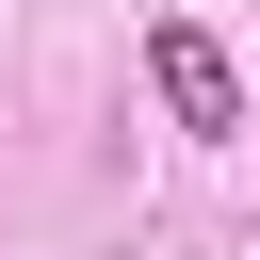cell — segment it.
I'll return each mask as SVG.
<instances>
[{"label":"cell","mask_w":260,"mask_h":260,"mask_svg":"<svg viewBox=\"0 0 260 260\" xmlns=\"http://www.w3.org/2000/svg\"><path fill=\"white\" fill-rule=\"evenodd\" d=\"M146 81H162V114H179V130H211V146H228V130H260V114H244V81H228V49H211L195 16H162V32H146Z\"/></svg>","instance_id":"6da1fadb"}]
</instances>
